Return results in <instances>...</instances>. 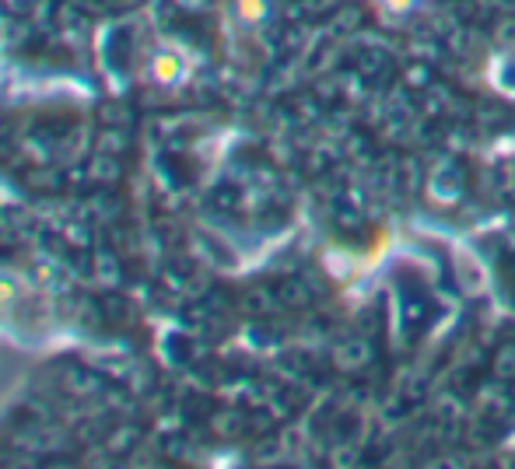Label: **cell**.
<instances>
[{
    "instance_id": "1",
    "label": "cell",
    "mask_w": 515,
    "mask_h": 469,
    "mask_svg": "<svg viewBox=\"0 0 515 469\" xmlns=\"http://www.w3.org/2000/svg\"><path fill=\"white\" fill-rule=\"evenodd\" d=\"M389 4H393V7H407L410 0H389Z\"/></svg>"
}]
</instances>
